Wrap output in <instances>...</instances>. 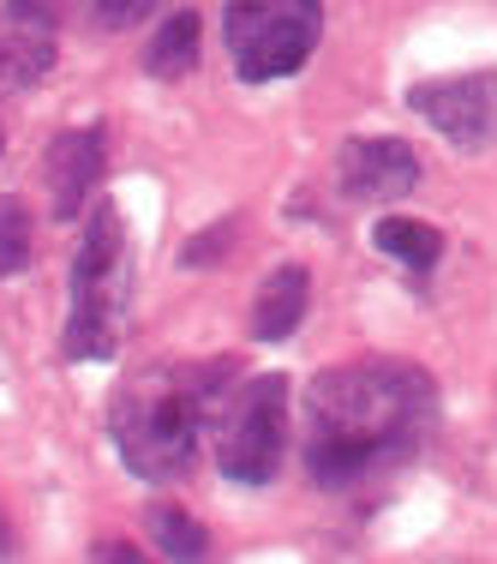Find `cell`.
<instances>
[{
  "instance_id": "cell-13",
  "label": "cell",
  "mask_w": 497,
  "mask_h": 564,
  "mask_svg": "<svg viewBox=\"0 0 497 564\" xmlns=\"http://www.w3.org/2000/svg\"><path fill=\"white\" fill-rule=\"evenodd\" d=\"M151 534H156V546H163L168 558H205L210 553V534L198 529L186 510H174V505H156L151 510Z\"/></svg>"
},
{
  "instance_id": "cell-12",
  "label": "cell",
  "mask_w": 497,
  "mask_h": 564,
  "mask_svg": "<svg viewBox=\"0 0 497 564\" xmlns=\"http://www.w3.org/2000/svg\"><path fill=\"white\" fill-rule=\"evenodd\" d=\"M378 247L389 252V259L413 264V271H432L438 252H443V235L426 228V223H413V217H384L378 223Z\"/></svg>"
},
{
  "instance_id": "cell-17",
  "label": "cell",
  "mask_w": 497,
  "mask_h": 564,
  "mask_svg": "<svg viewBox=\"0 0 497 564\" xmlns=\"http://www.w3.org/2000/svg\"><path fill=\"white\" fill-rule=\"evenodd\" d=\"M97 558H139V553H132L126 541H102V546H97Z\"/></svg>"
},
{
  "instance_id": "cell-16",
  "label": "cell",
  "mask_w": 497,
  "mask_h": 564,
  "mask_svg": "<svg viewBox=\"0 0 497 564\" xmlns=\"http://www.w3.org/2000/svg\"><path fill=\"white\" fill-rule=\"evenodd\" d=\"M7 12H12L19 24H36V31H55L60 0H7Z\"/></svg>"
},
{
  "instance_id": "cell-6",
  "label": "cell",
  "mask_w": 497,
  "mask_h": 564,
  "mask_svg": "<svg viewBox=\"0 0 497 564\" xmlns=\"http://www.w3.org/2000/svg\"><path fill=\"white\" fill-rule=\"evenodd\" d=\"M408 109L426 115L450 144L479 151L497 139V73H462V78H426L408 90Z\"/></svg>"
},
{
  "instance_id": "cell-14",
  "label": "cell",
  "mask_w": 497,
  "mask_h": 564,
  "mask_svg": "<svg viewBox=\"0 0 497 564\" xmlns=\"http://www.w3.org/2000/svg\"><path fill=\"white\" fill-rule=\"evenodd\" d=\"M31 264V210L19 198H0V276H19Z\"/></svg>"
},
{
  "instance_id": "cell-4",
  "label": "cell",
  "mask_w": 497,
  "mask_h": 564,
  "mask_svg": "<svg viewBox=\"0 0 497 564\" xmlns=\"http://www.w3.org/2000/svg\"><path fill=\"white\" fill-rule=\"evenodd\" d=\"M324 31V0H228L222 43L246 85H270L312 61Z\"/></svg>"
},
{
  "instance_id": "cell-1",
  "label": "cell",
  "mask_w": 497,
  "mask_h": 564,
  "mask_svg": "<svg viewBox=\"0 0 497 564\" xmlns=\"http://www.w3.org/2000/svg\"><path fill=\"white\" fill-rule=\"evenodd\" d=\"M432 379L408 360H360L312 384L306 402V463L324 487H347L384 456L408 451L432 421Z\"/></svg>"
},
{
  "instance_id": "cell-10",
  "label": "cell",
  "mask_w": 497,
  "mask_h": 564,
  "mask_svg": "<svg viewBox=\"0 0 497 564\" xmlns=\"http://www.w3.org/2000/svg\"><path fill=\"white\" fill-rule=\"evenodd\" d=\"M55 66V36L36 31V24H19L7 12L0 19V90H24Z\"/></svg>"
},
{
  "instance_id": "cell-9",
  "label": "cell",
  "mask_w": 497,
  "mask_h": 564,
  "mask_svg": "<svg viewBox=\"0 0 497 564\" xmlns=\"http://www.w3.org/2000/svg\"><path fill=\"white\" fill-rule=\"evenodd\" d=\"M306 301H312L306 271H300V264H281V271L258 289V301H252V337H258V343H281L306 318Z\"/></svg>"
},
{
  "instance_id": "cell-5",
  "label": "cell",
  "mask_w": 497,
  "mask_h": 564,
  "mask_svg": "<svg viewBox=\"0 0 497 564\" xmlns=\"http://www.w3.org/2000/svg\"><path fill=\"white\" fill-rule=\"evenodd\" d=\"M281 438H288V379L264 372L246 391L228 397L222 433H217V463L240 487H270L281 468Z\"/></svg>"
},
{
  "instance_id": "cell-8",
  "label": "cell",
  "mask_w": 497,
  "mask_h": 564,
  "mask_svg": "<svg viewBox=\"0 0 497 564\" xmlns=\"http://www.w3.org/2000/svg\"><path fill=\"white\" fill-rule=\"evenodd\" d=\"M102 163H109V144H102V127H73L48 144V210L60 223L85 217L90 210V193L102 181Z\"/></svg>"
},
{
  "instance_id": "cell-18",
  "label": "cell",
  "mask_w": 497,
  "mask_h": 564,
  "mask_svg": "<svg viewBox=\"0 0 497 564\" xmlns=\"http://www.w3.org/2000/svg\"><path fill=\"white\" fill-rule=\"evenodd\" d=\"M0 558H12V534H7V517H0Z\"/></svg>"
},
{
  "instance_id": "cell-7",
  "label": "cell",
  "mask_w": 497,
  "mask_h": 564,
  "mask_svg": "<svg viewBox=\"0 0 497 564\" xmlns=\"http://www.w3.org/2000/svg\"><path fill=\"white\" fill-rule=\"evenodd\" d=\"M335 174H342V193L360 198V205H389V198H408L420 186V163L401 139H354L335 156Z\"/></svg>"
},
{
  "instance_id": "cell-11",
  "label": "cell",
  "mask_w": 497,
  "mask_h": 564,
  "mask_svg": "<svg viewBox=\"0 0 497 564\" xmlns=\"http://www.w3.org/2000/svg\"><path fill=\"white\" fill-rule=\"evenodd\" d=\"M144 66H151V78L192 73V66H198V12H174V19H163V31H156Z\"/></svg>"
},
{
  "instance_id": "cell-2",
  "label": "cell",
  "mask_w": 497,
  "mask_h": 564,
  "mask_svg": "<svg viewBox=\"0 0 497 564\" xmlns=\"http://www.w3.org/2000/svg\"><path fill=\"white\" fill-rule=\"evenodd\" d=\"M234 372L228 367H163V372H144L139 384L114 397L109 426H114V451L120 463L132 468L139 480H174L186 475L198 445V421H205L217 384Z\"/></svg>"
},
{
  "instance_id": "cell-3",
  "label": "cell",
  "mask_w": 497,
  "mask_h": 564,
  "mask_svg": "<svg viewBox=\"0 0 497 564\" xmlns=\"http://www.w3.org/2000/svg\"><path fill=\"white\" fill-rule=\"evenodd\" d=\"M126 235L114 205L85 210V240L73 252V318H66V360H114L126 330Z\"/></svg>"
},
{
  "instance_id": "cell-15",
  "label": "cell",
  "mask_w": 497,
  "mask_h": 564,
  "mask_svg": "<svg viewBox=\"0 0 497 564\" xmlns=\"http://www.w3.org/2000/svg\"><path fill=\"white\" fill-rule=\"evenodd\" d=\"M156 7H168V0H90V19H97L102 31H126V24L151 19Z\"/></svg>"
}]
</instances>
